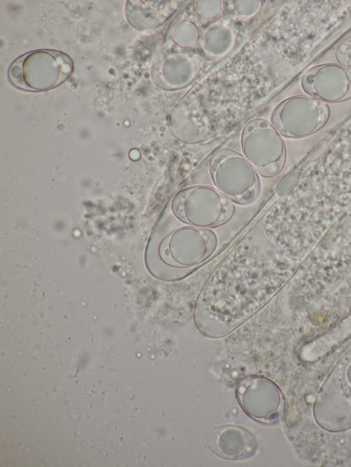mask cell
<instances>
[{
	"label": "cell",
	"mask_w": 351,
	"mask_h": 467,
	"mask_svg": "<svg viewBox=\"0 0 351 467\" xmlns=\"http://www.w3.org/2000/svg\"><path fill=\"white\" fill-rule=\"evenodd\" d=\"M329 115L328 106L306 95H297L282 101L274 110L271 122L287 137L300 138L320 129Z\"/></svg>",
	"instance_id": "5"
},
{
	"label": "cell",
	"mask_w": 351,
	"mask_h": 467,
	"mask_svg": "<svg viewBox=\"0 0 351 467\" xmlns=\"http://www.w3.org/2000/svg\"><path fill=\"white\" fill-rule=\"evenodd\" d=\"M336 60L351 70V36L341 41L335 50Z\"/></svg>",
	"instance_id": "10"
},
{
	"label": "cell",
	"mask_w": 351,
	"mask_h": 467,
	"mask_svg": "<svg viewBox=\"0 0 351 467\" xmlns=\"http://www.w3.org/2000/svg\"><path fill=\"white\" fill-rule=\"evenodd\" d=\"M73 62L66 54L49 49L27 53L10 66L8 77L16 88L40 92L64 83L71 75Z\"/></svg>",
	"instance_id": "1"
},
{
	"label": "cell",
	"mask_w": 351,
	"mask_h": 467,
	"mask_svg": "<svg viewBox=\"0 0 351 467\" xmlns=\"http://www.w3.org/2000/svg\"><path fill=\"white\" fill-rule=\"evenodd\" d=\"M207 444L214 454L228 459L249 457L256 449V440L250 432L232 425L213 429L208 435Z\"/></svg>",
	"instance_id": "9"
},
{
	"label": "cell",
	"mask_w": 351,
	"mask_h": 467,
	"mask_svg": "<svg viewBox=\"0 0 351 467\" xmlns=\"http://www.w3.org/2000/svg\"><path fill=\"white\" fill-rule=\"evenodd\" d=\"M209 171L215 188L232 202L249 204L259 194L261 184L256 170L234 150L216 151L210 159Z\"/></svg>",
	"instance_id": "2"
},
{
	"label": "cell",
	"mask_w": 351,
	"mask_h": 467,
	"mask_svg": "<svg viewBox=\"0 0 351 467\" xmlns=\"http://www.w3.org/2000/svg\"><path fill=\"white\" fill-rule=\"evenodd\" d=\"M303 90L322 102L338 103L351 98V70L340 64L315 66L301 79Z\"/></svg>",
	"instance_id": "7"
},
{
	"label": "cell",
	"mask_w": 351,
	"mask_h": 467,
	"mask_svg": "<svg viewBox=\"0 0 351 467\" xmlns=\"http://www.w3.org/2000/svg\"><path fill=\"white\" fill-rule=\"evenodd\" d=\"M173 214L182 221L197 227H212L232 216V202L217 188L194 186L180 190L171 203Z\"/></svg>",
	"instance_id": "3"
},
{
	"label": "cell",
	"mask_w": 351,
	"mask_h": 467,
	"mask_svg": "<svg viewBox=\"0 0 351 467\" xmlns=\"http://www.w3.org/2000/svg\"><path fill=\"white\" fill-rule=\"evenodd\" d=\"M216 244V237L210 231L182 227L166 238L161 244L160 254L168 262L191 264L208 256Z\"/></svg>",
	"instance_id": "8"
},
{
	"label": "cell",
	"mask_w": 351,
	"mask_h": 467,
	"mask_svg": "<svg viewBox=\"0 0 351 467\" xmlns=\"http://www.w3.org/2000/svg\"><path fill=\"white\" fill-rule=\"evenodd\" d=\"M237 393L243 409L257 421L273 422L282 414L280 392L274 383L263 377H245L238 385Z\"/></svg>",
	"instance_id": "6"
},
{
	"label": "cell",
	"mask_w": 351,
	"mask_h": 467,
	"mask_svg": "<svg viewBox=\"0 0 351 467\" xmlns=\"http://www.w3.org/2000/svg\"><path fill=\"white\" fill-rule=\"evenodd\" d=\"M241 148L243 156L263 177L276 175L285 165L283 140L277 129L263 118L246 124L241 135Z\"/></svg>",
	"instance_id": "4"
}]
</instances>
